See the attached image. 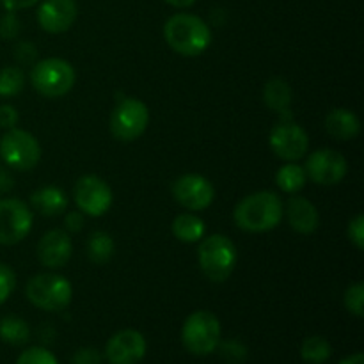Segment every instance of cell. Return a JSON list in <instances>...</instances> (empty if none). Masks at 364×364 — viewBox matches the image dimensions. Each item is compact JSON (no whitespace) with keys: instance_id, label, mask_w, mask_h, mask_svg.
<instances>
[{"instance_id":"cell-17","label":"cell","mask_w":364,"mask_h":364,"mask_svg":"<svg viewBox=\"0 0 364 364\" xmlns=\"http://www.w3.org/2000/svg\"><path fill=\"white\" fill-rule=\"evenodd\" d=\"M287 217L290 226L297 233L302 235L315 233L320 224L318 210L315 208V205L311 201H308V199L299 198V196H294V198L288 199Z\"/></svg>"},{"instance_id":"cell-36","label":"cell","mask_w":364,"mask_h":364,"mask_svg":"<svg viewBox=\"0 0 364 364\" xmlns=\"http://www.w3.org/2000/svg\"><path fill=\"white\" fill-rule=\"evenodd\" d=\"M66 228L70 231H80L84 228V215L82 212H70L66 215Z\"/></svg>"},{"instance_id":"cell-20","label":"cell","mask_w":364,"mask_h":364,"mask_svg":"<svg viewBox=\"0 0 364 364\" xmlns=\"http://www.w3.org/2000/svg\"><path fill=\"white\" fill-rule=\"evenodd\" d=\"M263 100L267 107L277 114H283L284 119H290L291 89L283 78H270L263 87Z\"/></svg>"},{"instance_id":"cell-4","label":"cell","mask_w":364,"mask_h":364,"mask_svg":"<svg viewBox=\"0 0 364 364\" xmlns=\"http://www.w3.org/2000/svg\"><path fill=\"white\" fill-rule=\"evenodd\" d=\"M183 347L194 355H208L217 350L220 343V322L213 313L196 311L188 315L181 327Z\"/></svg>"},{"instance_id":"cell-23","label":"cell","mask_w":364,"mask_h":364,"mask_svg":"<svg viewBox=\"0 0 364 364\" xmlns=\"http://www.w3.org/2000/svg\"><path fill=\"white\" fill-rule=\"evenodd\" d=\"M306 171L304 167L297 164H287L276 173V183L287 194H297L306 185Z\"/></svg>"},{"instance_id":"cell-5","label":"cell","mask_w":364,"mask_h":364,"mask_svg":"<svg viewBox=\"0 0 364 364\" xmlns=\"http://www.w3.org/2000/svg\"><path fill=\"white\" fill-rule=\"evenodd\" d=\"M27 299L43 311H63L70 306L73 288L70 281L57 274H39L27 283Z\"/></svg>"},{"instance_id":"cell-21","label":"cell","mask_w":364,"mask_h":364,"mask_svg":"<svg viewBox=\"0 0 364 364\" xmlns=\"http://www.w3.org/2000/svg\"><path fill=\"white\" fill-rule=\"evenodd\" d=\"M205 223L194 213H180L173 220V233L178 240L185 244H194L205 237Z\"/></svg>"},{"instance_id":"cell-8","label":"cell","mask_w":364,"mask_h":364,"mask_svg":"<svg viewBox=\"0 0 364 364\" xmlns=\"http://www.w3.org/2000/svg\"><path fill=\"white\" fill-rule=\"evenodd\" d=\"M0 155L4 162L18 171H31L41 160V146L38 139L25 130L11 128L0 139Z\"/></svg>"},{"instance_id":"cell-28","label":"cell","mask_w":364,"mask_h":364,"mask_svg":"<svg viewBox=\"0 0 364 364\" xmlns=\"http://www.w3.org/2000/svg\"><path fill=\"white\" fill-rule=\"evenodd\" d=\"M345 308L352 313L354 316L361 318L364 315V284L363 283H355L345 291Z\"/></svg>"},{"instance_id":"cell-27","label":"cell","mask_w":364,"mask_h":364,"mask_svg":"<svg viewBox=\"0 0 364 364\" xmlns=\"http://www.w3.org/2000/svg\"><path fill=\"white\" fill-rule=\"evenodd\" d=\"M217 348L220 350V358L230 364H240L247 359V347H245L242 341H237V340L220 341Z\"/></svg>"},{"instance_id":"cell-19","label":"cell","mask_w":364,"mask_h":364,"mask_svg":"<svg viewBox=\"0 0 364 364\" xmlns=\"http://www.w3.org/2000/svg\"><path fill=\"white\" fill-rule=\"evenodd\" d=\"M31 203L41 215L55 217L66 210L68 198L60 188L43 187L31 196Z\"/></svg>"},{"instance_id":"cell-10","label":"cell","mask_w":364,"mask_h":364,"mask_svg":"<svg viewBox=\"0 0 364 364\" xmlns=\"http://www.w3.org/2000/svg\"><path fill=\"white\" fill-rule=\"evenodd\" d=\"M75 203L85 215L102 217L112 205V191L109 185L95 174H85L75 185Z\"/></svg>"},{"instance_id":"cell-24","label":"cell","mask_w":364,"mask_h":364,"mask_svg":"<svg viewBox=\"0 0 364 364\" xmlns=\"http://www.w3.org/2000/svg\"><path fill=\"white\" fill-rule=\"evenodd\" d=\"M114 255V240L109 233L105 231H95L89 237L87 242V256L92 263H103L109 262Z\"/></svg>"},{"instance_id":"cell-3","label":"cell","mask_w":364,"mask_h":364,"mask_svg":"<svg viewBox=\"0 0 364 364\" xmlns=\"http://www.w3.org/2000/svg\"><path fill=\"white\" fill-rule=\"evenodd\" d=\"M199 267L212 283H224L237 265V247L224 235H210L198 249Z\"/></svg>"},{"instance_id":"cell-33","label":"cell","mask_w":364,"mask_h":364,"mask_svg":"<svg viewBox=\"0 0 364 364\" xmlns=\"http://www.w3.org/2000/svg\"><path fill=\"white\" fill-rule=\"evenodd\" d=\"M71 364H102V355L95 348H78L71 358Z\"/></svg>"},{"instance_id":"cell-31","label":"cell","mask_w":364,"mask_h":364,"mask_svg":"<svg viewBox=\"0 0 364 364\" xmlns=\"http://www.w3.org/2000/svg\"><path fill=\"white\" fill-rule=\"evenodd\" d=\"M18 32H20V21H18L14 11H7L0 20V36L4 39H13L16 38Z\"/></svg>"},{"instance_id":"cell-37","label":"cell","mask_w":364,"mask_h":364,"mask_svg":"<svg viewBox=\"0 0 364 364\" xmlns=\"http://www.w3.org/2000/svg\"><path fill=\"white\" fill-rule=\"evenodd\" d=\"M39 0H2V6L6 7L7 11H20L36 6Z\"/></svg>"},{"instance_id":"cell-14","label":"cell","mask_w":364,"mask_h":364,"mask_svg":"<svg viewBox=\"0 0 364 364\" xmlns=\"http://www.w3.org/2000/svg\"><path fill=\"white\" fill-rule=\"evenodd\" d=\"M148 345L144 336L135 329H124L114 334L105 345V358L110 364H139L144 359Z\"/></svg>"},{"instance_id":"cell-30","label":"cell","mask_w":364,"mask_h":364,"mask_svg":"<svg viewBox=\"0 0 364 364\" xmlns=\"http://www.w3.org/2000/svg\"><path fill=\"white\" fill-rule=\"evenodd\" d=\"M16 287V276H14L13 269L6 263H0V306L11 297Z\"/></svg>"},{"instance_id":"cell-18","label":"cell","mask_w":364,"mask_h":364,"mask_svg":"<svg viewBox=\"0 0 364 364\" xmlns=\"http://www.w3.org/2000/svg\"><path fill=\"white\" fill-rule=\"evenodd\" d=\"M326 130L338 141H350L358 137L361 124L358 116L347 109H334L326 117Z\"/></svg>"},{"instance_id":"cell-29","label":"cell","mask_w":364,"mask_h":364,"mask_svg":"<svg viewBox=\"0 0 364 364\" xmlns=\"http://www.w3.org/2000/svg\"><path fill=\"white\" fill-rule=\"evenodd\" d=\"M16 364H59V361L48 348L31 347L21 352Z\"/></svg>"},{"instance_id":"cell-38","label":"cell","mask_w":364,"mask_h":364,"mask_svg":"<svg viewBox=\"0 0 364 364\" xmlns=\"http://www.w3.org/2000/svg\"><path fill=\"white\" fill-rule=\"evenodd\" d=\"M340 364H364V355L361 354V352H358V354L347 355L345 359H341Z\"/></svg>"},{"instance_id":"cell-13","label":"cell","mask_w":364,"mask_h":364,"mask_svg":"<svg viewBox=\"0 0 364 364\" xmlns=\"http://www.w3.org/2000/svg\"><path fill=\"white\" fill-rule=\"evenodd\" d=\"M306 176L318 185H336L347 176L348 164L341 153L334 149H318L306 162Z\"/></svg>"},{"instance_id":"cell-39","label":"cell","mask_w":364,"mask_h":364,"mask_svg":"<svg viewBox=\"0 0 364 364\" xmlns=\"http://www.w3.org/2000/svg\"><path fill=\"white\" fill-rule=\"evenodd\" d=\"M166 2L174 7H191L196 0H166Z\"/></svg>"},{"instance_id":"cell-11","label":"cell","mask_w":364,"mask_h":364,"mask_svg":"<svg viewBox=\"0 0 364 364\" xmlns=\"http://www.w3.org/2000/svg\"><path fill=\"white\" fill-rule=\"evenodd\" d=\"M269 142L276 156L287 160V162H295V160L302 159L309 146V139L304 128L295 124L291 119H284L276 124L274 130L270 132Z\"/></svg>"},{"instance_id":"cell-26","label":"cell","mask_w":364,"mask_h":364,"mask_svg":"<svg viewBox=\"0 0 364 364\" xmlns=\"http://www.w3.org/2000/svg\"><path fill=\"white\" fill-rule=\"evenodd\" d=\"M25 87V75L20 68L7 66L0 70V98L18 96Z\"/></svg>"},{"instance_id":"cell-22","label":"cell","mask_w":364,"mask_h":364,"mask_svg":"<svg viewBox=\"0 0 364 364\" xmlns=\"http://www.w3.org/2000/svg\"><path fill=\"white\" fill-rule=\"evenodd\" d=\"M0 340L13 347H20L31 340V329H28L27 322L21 320L20 316H4L0 320Z\"/></svg>"},{"instance_id":"cell-25","label":"cell","mask_w":364,"mask_h":364,"mask_svg":"<svg viewBox=\"0 0 364 364\" xmlns=\"http://www.w3.org/2000/svg\"><path fill=\"white\" fill-rule=\"evenodd\" d=\"M333 355V347L322 336H311L304 340L301 347V358L309 364H323Z\"/></svg>"},{"instance_id":"cell-6","label":"cell","mask_w":364,"mask_h":364,"mask_svg":"<svg viewBox=\"0 0 364 364\" xmlns=\"http://www.w3.org/2000/svg\"><path fill=\"white\" fill-rule=\"evenodd\" d=\"M75 70L68 60L45 59L36 64L31 71V82L39 95L46 98H60L75 85Z\"/></svg>"},{"instance_id":"cell-12","label":"cell","mask_w":364,"mask_h":364,"mask_svg":"<svg viewBox=\"0 0 364 364\" xmlns=\"http://www.w3.org/2000/svg\"><path fill=\"white\" fill-rule=\"evenodd\" d=\"M173 196L183 208L201 212L212 205L215 188L201 174H183L173 183Z\"/></svg>"},{"instance_id":"cell-1","label":"cell","mask_w":364,"mask_h":364,"mask_svg":"<svg viewBox=\"0 0 364 364\" xmlns=\"http://www.w3.org/2000/svg\"><path fill=\"white\" fill-rule=\"evenodd\" d=\"M283 217V203L276 192L262 191L247 196L235 206L233 219L240 230L265 233L274 230Z\"/></svg>"},{"instance_id":"cell-32","label":"cell","mask_w":364,"mask_h":364,"mask_svg":"<svg viewBox=\"0 0 364 364\" xmlns=\"http://www.w3.org/2000/svg\"><path fill=\"white\" fill-rule=\"evenodd\" d=\"M348 238L358 249H364V217L358 215L348 223Z\"/></svg>"},{"instance_id":"cell-9","label":"cell","mask_w":364,"mask_h":364,"mask_svg":"<svg viewBox=\"0 0 364 364\" xmlns=\"http://www.w3.org/2000/svg\"><path fill=\"white\" fill-rule=\"evenodd\" d=\"M32 228V212L20 199H0V245L23 240Z\"/></svg>"},{"instance_id":"cell-7","label":"cell","mask_w":364,"mask_h":364,"mask_svg":"<svg viewBox=\"0 0 364 364\" xmlns=\"http://www.w3.org/2000/svg\"><path fill=\"white\" fill-rule=\"evenodd\" d=\"M149 123V110L137 98H123L110 116V132L117 141L132 142L141 137Z\"/></svg>"},{"instance_id":"cell-16","label":"cell","mask_w":364,"mask_h":364,"mask_svg":"<svg viewBox=\"0 0 364 364\" xmlns=\"http://www.w3.org/2000/svg\"><path fill=\"white\" fill-rule=\"evenodd\" d=\"M38 259L46 269H63L71 258L73 244L66 231L52 230L43 235L38 244Z\"/></svg>"},{"instance_id":"cell-2","label":"cell","mask_w":364,"mask_h":364,"mask_svg":"<svg viewBox=\"0 0 364 364\" xmlns=\"http://www.w3.org/2000/svg\"><path fill=\"white\" fill-rule=\"evenodd\" d=\"M164 38L176 53L185 57L201 55L212 43V32L206 21L194 14H174L164 25Z\"/></svg>"},{"instance_id":"cell-35","label":"cell","mask_w":364,"mask_h":364,"mask_svg":"<svg viewBox=\"0 0 364 364\" xmlns=\"http://www.w3.org/2000/svg\"><path fill=\"white\" fill-rule=\"evenodd\" d=\"M14 52H16V59L23 64L32 63V60L36 59V53H38L32 43H20Z\"/></svg>"},{"instance_id":"cell-15","label":"cell","mask_w":364,"mask_h":364,"mask_svg":"<svg viewBox=\"0 0 364 364\" xmlns=\"http://www.w3.org/2000/svg\"><path fill=\"white\" fill-rule=\"evenodd\" d=\"M78 14L75 0H45L38 9V21L43 31L63 34L70 31Z\"/></svg>"},{"instance_id":"cell-34","label":"cell","mask_w":364,"mask_h":364,"mask_svg":"<svg viewBox=\"0 0 364 364\" xmlns=\"http://www.w3.org/2000/svg\"><path fill=\"white\" fill-rule=\"evenodd\" d=\"M18 123V112L13 105H2L0 107V128H11L16 127Z\"/></svg>"}]
</instances>
